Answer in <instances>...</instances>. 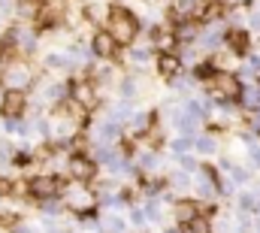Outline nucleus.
<instances>
[{
	"label": "nucleus",
	"mask_w": 260,
	"mask_h": 233,
	"mask_svg": "<svg viewBox=\"0 0 260 233\" xmlns=\"http://www.w3.org/2000/svg\"><path fill=\"white\" fill-rule=\"evenodd\" d=\"M103 27L118 40V46H121V49L133 46V43L139 40V34H142V21H139V15L130 9L127 3H109Z\"/></svg>",
	"instance_id": "1"
},
{
	"label": "nucleus",
	"mask_w": 260,
	"mask_h": 233,
	"mask_svg": "<svg viewBox=\"0 0 260 233\" xmlns=\"http://www.w3.org/2000/svg\"><path fill=\"white\" fill-rule=\"evenodd\" d=\"M61 200H64V209L73 215H88V212H97V191L94 185L88 182H73L67 179L64 188H61Z\"/></svg>",
	"instance_id": "2"
},
{
	"label": "nucleus",
	"mask_w": 260,
	"mask_h": 233,
	"mask_svg": "<svg viewBox=\"0 0 260 233\" xmlns=\"http://www.w3.org/2000/svg\"><path fill=\"white\" fill-rule=\"evenodd\" d=\"M37 85V70L30 58H15L6 61L0 67V88H12V91H30Z\"/></svg>",
	"instance_id": "3"
},
{
	"label": "nucleus",
	"mask_w": 260,
	"mask_h": 233,
	"mask_svg": "<svg viewBox=\"0 0 260 233\" xmlns=\"http://www.w3.org/2000/svg\"><path fill=\"white\" fill-rule=\"evenodd\" d=\"M70 82V97L76 100V103H82L88 112H94V109H100V88H97V82L88 76V73H79V76H73V79H67Z\"/></svg>",
	"instance_id": "4"
},
{
	"label": "nucleus",
	"mask_w": 260,
	"mask_h": 233,
	"mask_svg": "<svg viewBox=\"0 0 260 233\" xmlns=\"http://www.w3.org/2000/svg\"><path fill=\"white\" fill-rule=\"evenodd\" d=\"M67 176H58L52 170H43V173L27 176V188H30V200H49V197H61V188H64Z\"/></svg>",
	"instance_id": "5"
},
{
	"label": "nucleus",
	"mask_w": 260,
	"mask_h": 233,
	"mask_svg": "<svg viewBox=\"0 0 260 233\" xmlns=\"http://www.w3.org/2000/svg\"><path fill=\"white\" fill-rule=\"evenodd\" d=\"M88 46H91V55H94V61H118L124 58L121 55V46H118V40L100 24V27H94L91 31V37H88Z\"/></svg>",
	"instance_id": "6"
},
{
	"label": "nucleus",
	"mask_w": 260,
	"mask_h": 233,
	"mask_svg": "<svg viewBox=\"0 0 260 233\" xmlns=\"http://www.w3.org/2000/svg\"><path fill=\"white\" fill-rule=\"evenodd\" d=\"M67 179H73V182H88V185H94V179L100 176V164L88 155V152H76V155H70L67 158Z\"/></svg>",
	"instance_id": "7"
},
{
	"label": "nucleus",
	"mask_w": 260,
	"mask_h": 233,
	"mask_svg": "<svg viewBox=\"0 0 260 233\" xmlns=\"http://www.w3.org/2000/svg\"><path fill=\"white\" fill-rule=\"evenodd\" d=\"M224 49L230 55H236L239 61H245L251 52H254V37L245 24H230L227 34H224Z\"/></svg>",
	"instance_id": "8"
},
{
	"label": "nucleus",
	"mask_w": 260,
	"mask_h": 233,
	"mask_svg": "<svg viewBox=\"0 0 260 233\" xmlns=\"http://www.w3.org/2000/svg\"><path fill=\"white\" fill-rule=\"evenodd\" d=\"M203 212V203L197 200L194 194H179L173 203H170V218H173V224H179V227H185L194 215Z\"/></svg>",
	"instance_id": "9"
},
{
	"label": "nucleus",
	"mask_w": 260,
	"mask_h": 233,
	"mask_svg": "<svg viewBox=\"0 0 260 233\" xmlns=\"http://www.w3.org/2000/svg\"><path fill=\"white\" fill-rule=\"evenodd\" d=\"M27 109H30V97H27V91L3 88V97H0V115L3 118H21V115H27Z\"/></svg>",
	"instance_id": "10"
},
{
	"label": "nucleus",
	"mask_w": 260,
	"mask_h": 233,
	"mask_svg": "<svg viewBox=\"0 0 260 233\" xmlns=\"http://www.w3.org/2000/svg\"><path fill=\"white\" fill-rule=\"evenodd\" d=\"M154 73H157V79H164L167 85H173L182 73H185V67H182V58L176 55V52H167V55H157L154 58Z\"/></svg>",
	"instance_id": "11"
},
{
	"label": "nucleus",
	"mask_w": 260,
	"mask_h": 233,
	"mask_svg": "<svg viewBox=\"0 0 260 233\" xmlns=\"http://www.w3.org/2000/svg\"><path fill=\"white\" fill-rule=\"evenodd\" d=\"M130 52H127V64L133 67V73H139V70H145L148 64H154V58H157V52L151 49V43L145 40V46H127Z\"/></svg>",
	"instance_id": "12"
},
{
	"label": "nucleus",
	"mask_w": 260,
	"mask_h": 233,
	"mask_svg": "<svg viewBox=\"0 0 260 233\" xmlns=\"http://www.w3.org/2000/svg\"><path fill=\"white\" fill-rule=\"evenodd\" d=\"M194 152L197 155H203V158H218V152H221V142H218V136L215 133H209V130H200L194 136Z\"/></svg>",
	"instance_id": "13"
},
{
	"label": "nucleus",
	"mask_w": 260,
	"mask_h": 233,
	"mask_svg": "<svg viewBox=\"0 0 260 233\" xmlns=\"http://www.w3.org/2000/svg\"><path fill=\"white\" fill-rule=\"evenodd\" d=\"M182 230L185 233H215V218H212V212H200V215H194Z\"/></svg>",
	"instance_id": "14"
},
{
	"label": "nucleus",
	"mask_w": 260,
	"mask_h": 233,
	"mask_svg": "<svg viewBox=\"0 0 260 233\" xmlns=\"http://www.w3.org/2000/svg\"><path fill=\"white\" fill-rule=\"evenodd\" d=\"M127 224L133 230H145V227H148V218H145V212H142V203H130L127 206Z\"/></svg>",
	"instance_id": "15"
},
{
	"label": "nucleus",
	"mask_w": 260,
	"mask_h": 233,
	"mask_svg": "<svg viewBox=\"0 0 260 233\" xmlns=\"http://www.w3.org/2000/svg\"><path fill=\"white\" fill-rule=\"evenodd\" d=\"M194 152V136H176V139H170V155L173 158H179V155H191Z\"/></svg>",
	"instance_id": "16"
},
{
	"label": "nucleus",
	"mask_w": 260,
	"mask_h": 233,
	"mask_svg": "<svg viewBox=\"0 0 260 233\" xmlns=\"http://www.w3.org/2000/svg\"><path fill=\"white\" fill-rule=\"evenodd\" d=\"M37 206H40V212H43V215H49V218H55V215H61V212H64V200H61V197L40 200Z\"/></svg>",
	"instance_id": "17"
},
{
	"label": "nucleus",
	"mask_w": 260,
	"mask_h": 233,
	"mask_svg": "<svg viewBox=\"0 0 260 233\" xmlns=\"http://www.w3.org/2000/svg\"><path fill=\"white\" fill-rule=\"evenodd\" d=\"M227 179L239 188V185H248L251 182V167H239V164H233L230 170H227Z\"/></svg>",
	"instance_id": "18"
},
{
	"label": "nucleus",
	"mask_w": 260,
	"mask_h": 233,
	"mask_svg": "<svg viewBox=\"0 0 260 233\" xmlns=\"http://www.w3.org/2000/svg\"><path fill=\"white\" fill-rule=\"evenodd\" d=\"M257 200H260V194H254V191H242V194L236 197V209H242V212H254Z\"/></svg>",
	"instance_id": "19"
},
{
	"label": "nucleus",
	"mask_w": 260,
	"mask_h": 233,
	"mask_svg": "<svg viewBox=\"0 0 260 233\" xmlns=\"http://www.w3.org/2000/svg\"><path fill=\"white\" fill-rule=\"evenodd\" d=\"M160 233H185V230H182L179 224H170V227H164V230H160Z\"/></svg>",
	"instance_id": "20"
},
{
	"label": "nucleus",
	"mask_w": 260,
	"mask_h": 233,
	"mask_svg": "<svg viewBox=\"0 0 260 233\" xmlns=\"http://www.w3.org/2000/svg\"><path fill=\"white\" fill-rule=\"evenodd\" d=\"M3 31H6V18L0 15V37H3Z\"/></svg>",
	"instance_id": "21"
},
{
	"label": "nucleus",
	"mask_w": 260,
	"mask_h": 233,
	"mask_svg": "<svg viewBox=\"0 0 260 233\" xmlns=\"http://www.w3.org/2000/svg\"><path fill=\"white\" fill-rule=\"evenodd\" d=\"M64 233H79V230H64Z\"/></svg>",
	"instance_id": "22"
},
{
	"label": "nucleus",
	"mask_w": 260,
	"mask_h": 233,
	"mask_svg": "<svg viewBox=\"0 0 260 233\" xmlns=\"http://www.w3.org/2000/svg\"><path fill=\"white\" fill-rule=\"evenodd\" d=\"M82 3H94V0H82Z\"/></svg>",
	"instance_id": "23"
},
{
	"label": "nucleus",
	"mask_w": 260,
	"mask_h": 233,
	"mask_svg": "<svg viewBox=\"0 0 260 233\" xmlns=\"http://www.w3.org/2000/svg\"><path fill=\"white\" fill-rule=\"evenodd\" d=\"M0 97H3V88H0Z\"/></svg>",
	"instance_id": "24"
}]
</instances>
